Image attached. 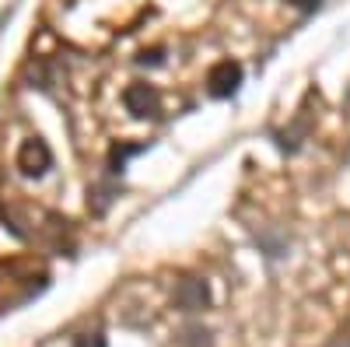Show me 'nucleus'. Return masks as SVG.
Returning <instances> with one entry per match:
<instances>
[{
	"instance_id": "nucleus-7",
	"label": "nucleus",
	"mask_w": 350,
	"mask_h": 347,
	"mask_svg": "<svg viewBox=\"0 0 350 347\" xmlns=\"http://www.w3.org/2000/svg\"><path fill=\"white\" fill-rule=\"evenodd\" d=\"M140 64H144V67H148V64H151V67H154V64H161V49H151V53L144 49V53H140Z\"/></svg>"
},
{
	"instance_id": "nucleus-5",
	"label": "nucleus",
	"mask_w": 350,
	"mask_h": 347,
	"mask_svg": "<svg viewBox=\"0 0 350 347\" xmlns=\"http://www.w3.org/2000/svg\"><path fill=\"white\" fill-rule=\"evenodd\" d=\"M140 151H144V144H120V148H112V158H109L112 172H123L126 168V158H133Z\"/></svg>"
},
{
	"instance_id": "nucleus-2",
	"label": "nucleus",
	"mask_w": 350,
	"mask_h": 347,
	"mask_svg": "<svg viewBox=\"0 0 350 347\" xmlns=\"http://www.w3.org/2000/svg\"><path fill=\"white\" fill-rule=\"evenodd\" d=\"M239 84H242V64H235V60H221L207 74V92L214 99H231L239 92Z\"/></svg>"
},
{
	"instance_id": "nucleus-4",
	"label": "nucleus",
	"mask_w": 350,
	"mask_h": 347,
	"mask_svg": "<svg viewBox=\"0 0 350 347\" xmlns=\"http://www.w3.org/2000/svg\"><path fill=\"white\" fill-rule=\"evenodd\" d=\"M175 302H179L186 312H196L211 302V292H207V284L196 281V277H186L179 281V292H175Z\"/></svg>"
},
{
	"instance_id": "nucleus-3",
	"label": "nucleus",
	"mask_w": 350,
	"mask_h": 347,
	"mask_svg": "<svg viewBox=\"0 0 350 347\" xmlns=\"http://www.w3.org/2000/svg\"><path fill=\"white\" fill-rule=\"evenodd\" d=\"M123 102H126V112H130V116H137V120H148V116H158V109H161L158 92L151 88V84H144V81L130 84V88L123 92Z\"/></svg>"
},
{
	"instance_id": "nucleus-1",
	"label": "nucleus",
	"mask_w": 350,
	"mask_h": 347,
	"mask_svg": "<svg viewBox=\"0 0 350 347\" xmlns=\"http://www.w3.org/2000/svg\"><path fill=\"white\" fill-rule=\"evenodd\" d=\"M53 165V151L46 148V140L42 137H28L21 148H18V168H21V176L28 179H39L46 176Z\"/></svg>"
},
{
	"instance_id": "nucleus-8",
	"label": "nucleus",
	"mask_w": 350,
	"mask_h": 347,
	"mask_svg": "<svg viewBox=\"0 0 350 347\" xmlns=\"http://www.w3.org/2000/svg\"><path fill=\"white\" fill-rule=\"evenodd\" d=\"M287 4H295L298 11H315L319 4H323V0H287Z\"/></svg>"
},
{
	"instance_id": "nucleus-6",
	"label": "nucleus",
	"mask_w": 350,
	"mask_h": 347,
	"mask_svg": "<svg viewBox=\"0 0 350 347\" xmlns=\"http://www.w3.org/2000/svg\"><path fill=\"white\" fill-rule=\"evenodd\" d=\"M74 347H109L105 344V337L102 333H84V337H77V344Z\"/></svg>"
}]
</instances>
